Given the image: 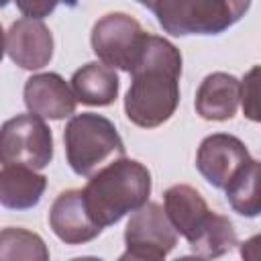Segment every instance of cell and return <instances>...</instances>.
I'll return each instance as SVG.
<instances>
[{"mask_svg": "<svg viewBox=\"0 0 261 261\" xmlns=\"http://www.w3.org/2000/svg\"><path fill=\"white\" fill-rule=\"evenodd\" d=\"M130 75L133 82L124 98L128 120L141 128H155L167 122L179 104V49L163 37L147 35Z\"/></svg>", "mask_w": 261, "mask_h": 261, "instance_id": "1", "label": "cell"}, {"mask_svg": "<svg viewBox=\"0 0 261 261\" xmlns=\"http://www.w3.org/2000/svg\"><path fill=\"white\" fill-rule=\"evenodd\" d=\"M82 194L92 220L106 228L149 200L151 173L141 161L118 157L92 173Z\"/></svg>", "mask_w": 261, "mask_h": 261, "instance_id": "2", "label": "cell"}, {"mask_svg": "<svg viewBox=\"0 0 261 261\" xmlns=\"http://www.w3.org/2000/svg\"><path fill=\"white\" fill-rule=\"evenodd\" d=\"M65 157L69 167L84 177H90L110 161L124 157V143L114 126L102 114H73L63 130Z\"/></svg>", "mask_w": 261, "mask_h": 261, "instance_id": "3", "label": "cell"}, {"mask_svg": "<svg viewBox=\"0 0 261 261\" xmlns=\"http://www.w3.org/2000/svg\"><path fill=\"white\" fill-rule=\"evenodd\" d=\"M251 0H155L151 12L159 27L173 35H218L239 22Z\"/></svg>", "mask_w": 261, "mask_h": 261, "instance_id": "4", "label": "cell"}, {"mask_svg": "<svg viewBox=\"0 0 261 261\" xmlns=\"http://www.w3.org/2000/svg\"><path fill=\"white\" fill-rule=\"evenodd\" d=\"M53 159V135L45 118L16 114L0 126V163L43 169Z\"/></svg>", "mask_w": 261, "mask_h": 261, "instance_id": "5", "label": "cell"}, {"mask_svg": "<svg viewBox=\"0 0 261 261\" xmlns=\"http://www.w3.org/2000/svg\"><path fill=\"white\" fill-rule=\"evenodd\" d=\"M124 245L122 261H161L175 249L177 232L161 204L145 202L130 214L124 228Z\"/></svg>", "mask_w": 261, "mask_h": 261, "instance_id": "6", "label": "cell"}, {"mask_svg": "<svg viewBox=\"0 0 261 261\" xmlns=\"http://www.w3.org/2000/svg\"><path fill=\"white\" fill-rule=\"evenodd\" d=\"M147 33L141 22L126 12H108L96 20L92 27V49L96 57L112 67L130 73L141 49L145 45Z\"/></svg>", "mask_w": 261, "mask_h": 261, "instance_id": "7", "label": "cell"}, {"mask_svg": "<svg viewBox=\"0 0 261 261\" xmlns=\"http://www.w3.org/2000/svg\"><path fill=\"white\" fill-rule=\"evenodd\" d=\"M253 157L241 139L226 133H214L200 143L196 153V167L210 186L224 190L226 184Z\"/></svg>", "mask_w": 261, "mask_h": 261, "instance_id": "8", "label": "cell"}, {"mask_svg": "<svg viewBox=\"0 0 261 261\" xmlns=\"http://www.w3.org/2000/svg\"><path fill=\"white\" fill-rule=\"evenodd\" d=\"M49 226L65 245H84L102 232L86 208L82 190H65L53 200L49 210Z\"/></svg>", "mask_w": 261, "mask_h": 261, "instance_id": "9", "label": "cell"}, {"mask_svg": "<svg viewBox=\"0 0 261 261\" xmlns=\"http://www.w3.org/2000/svg\"><path fill=\"white\" fill-rule=\"evenodd\" d=\"M6 53L22 69H41L53 57V35L41 18H20L6 35Z\"/></svg>", "mask_w": 261, "mask_h": 261, "instance_id": "10", "label": "cell"}, {"mask_svg": "<svg viewBox=\"0 0 261 261\" xmlns=\"http://www.w3.org/2000/svg\"><path fill=\"white\" fill-rule=\"evenodd\" d=\"M24 104L31 114L49 120H61L75 112L77 100L71 86L53 71L31 75L24 84Z\"/></svg>", "mask_w": 261, "mask_h": 261, "instance_id": "11", "label": "cell"}, {"mask_svg": "<svg viewBox=\"0 0 261 261\" xmlns=\"http://www.w3.org/2000/svg\"><path fill=\"white\" fill-rule=\"evenodd\" d=\"M241 102V82L224 71H214L208 73L194 100L196 112L204 120H230L237 114Z\"/></svg>", "mask_w": 261, "mask_h": 261, "instance_id": "12", "label": "cell"}, {"mask_svg": "<svg viewBox=\"0 0 261 261\" xmlns=\"http://www.w3.org/2000/svg\"><path fill=\"white\" fill-rule=\"evenodd\" d=\"M47 188V177L24 165H4L0 169V204L8 210L35 208Z\"/></svg>", "mask_w": 261, "mask_h": 261, "instance_id": "13", "label": "cell"}, {"mask_svg": "<svg viewBox=\"0 0 261 261\" xmlns=\"http://www.w3.org/2000/svg\"><path fill=\"white\" fill-rule=\"evenodd\" d=\"M163 210L169 222L173 224L175 232L181 234L186 241L196 232V228L202 224V220L210 212L202 194L188 184H175L165 190Z\"/></svg>", "mask_w": 261, "mask_h": 261, "instance_id": "14", "label": "cell"}, {"mask_svg": "<svg viewBox=\"0 0 261 261\" xmlns=\"http://www.w3.org/2000/svg\"><path fill=\"white\" fill-rule=\"evenodd\" d=\"M71 90L75 100L86 106H110L118 98L120 80L102 61H90L71 75Z\"/></svg>", "mask_w": 261, "mask_h": 261, "instance_id": "15", "label": "cell"}, {"mask_svg": "<svg viewBox=\"0 0 261 261\" xmlns=\"http://www.w3.org/2000/svg\"><path fill=\"white\" fill-rule=\"evenodd\" d=\"M188 243L196 257L202 259L222 257L237 245V230L226 216L210 210L202 220V224L196 228V232L188 239Z\"/></svg>", "mask_w": 261, "mask_h": 261, "instance_id": "16", "label": "cell"}, {"mask_svg": "<svg viewBox=\"0 0 261 261\" xmlns=\"http://www.w3.org/2000/svg\"><path fill=\"white\" fill-rule=\"evenodd\" d=\"M230 208L247 218H255L261 212L259 202V161L251 159L224 188Z\"/></svg>", "mask_w": 261, "mask_h": 261, "instance_id": "17", "label": "cell"}, {"mask_svg": "<svg viewBox=\"0 0 261 261\" xmlns=\"http://www.w3.org/2000/svg\"><path fill=\"white\" fill-rule=\"evenodd\" d=\"M47 261L49 249L45 241L27 228L8 226L0 230V261Z\"/></svg>", "mask_w": 261, "mask_h": 261, "instance_id": "18", "label": "cell"}, {"mask_svg": "<svg viewBox=\"0 0 261 261\" xmlns=\"http://www.w3.org/2000/svg\"><path fill=\"white\" fill-rule=\"evenodd\" d=\"M257 75H259V67L253 65L241 84L243 110L251 120H259V116H257Z\"/></svg>", "mask_w": 261, "mask_h": 261, "instance_id": "19", "label": "cell"}, {"mask_svg": "<svg viewBox=\"0 0 261 261\" xmlns=\"http://www.w3.org/2000/svg\"><path fill=\"white\" fill-rule=\"evenodd\" d=\"M14 2H16V8L24 16H29V18H45L63 0H14Z\"/></svg>", "mask_w": 261, "mask_h": 261, "instance_id": "20", "label": "cell"}, {"mask_svg": "<svg viewBox=\"0 0 261 261\" xmlns=\"http://www.w3.org/2000/svg\"><path fill=\"white\" fill-rule=\"evenodd\" d=\"M4 51H6V37H4L2 24H0V61H2V57H4Z\"/></svg>", "mask_w": 261, "mask_h": 261, "instance_id": "21", "label": "cell"}, {"mask_svg": "<svg viewBox=\"0 0 261 261\" xmlns=\"http://www.w3.org/2000/svg\"><path fill=\"white\" fill-rule=\"evenodd\" d=\"M137 2H139L141 6H145V8H149V10H151V6H153V2H155V0H137Z\"/></svg>", "mask_w": 261, "mask_h": 261, "instance_id": "22", "label": "cell"}, {"mask_svg": "<svg viewBox=\"0 0 261 261\" xmlns=\"http://www.w3.org/2000/svg\"><path fill=\"white\" fill-rule=\"evenodd\" d=\"M8 2H10V0H0V8H4V6L8 4Z\"/></svg>", "mask_w": 261, "mask_h": 261, "instance_id": "23", "label": "cell"}]
</instances>
